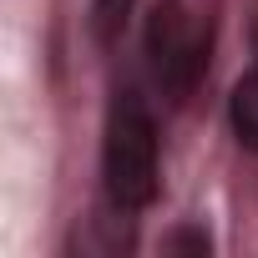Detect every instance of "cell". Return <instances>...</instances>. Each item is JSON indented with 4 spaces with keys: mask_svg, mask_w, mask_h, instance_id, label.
Listing matches in <instances>:
<instances>
[{
    "mask_svg": "<svg viewBox=\"0 0 258 258\" xmlns=\"http://www.w3.org/2000/svg\"><path fill=\"white\" fill-rule=\"evenodd\" d=\"M132 6H137V0H91V31H96V41H116L126 31V21H132Z\"/></svg>",
    "mask_w": 258,
    "mask_h": 258,
    "instance_id": "cell-4",
    "label": "cell"
},
{
    "mask_svg": "<svg viewBox=\"0 0 258 258\" xmlns=\"http://www.w3.org/2000/svg\"><path fill=\"white\" fill-rule=\"evenodd\" d=\"M101 182L106 203L116 213H142L157 187H162V152H157V126L142 96L121 91L106 111V132H101Z\"/></svg>",
    "mask_w": 258,
    "mask_h": 258,
    "instance_id": "cell-2",
    "label": "cell"
},
{
    "mask_svg": "<svg viewBox=\"0 0 258 258\" xmlns=\"http://www.w3.org/2000/svg\"><path fill=\"white\" fill-rule=\"evenodd\" d=\"M228 121H233V137L258 152V26H253V66H248V76L233 86Z\"/></svg>",
    "mask_w": 258,
    "mask_h": 258,
    "instance_id": "cell-3",
    "label": "cell"
},
{
    "mask_svg": "<svg viewBox=\"0 0 258 258\" xmlns=\"http://www.w3.org/2000/svg\"><path fill=\"white\" fill-rule=\"evenodd\" d=\"M223 0H157L147 21V71L167 101H187L218 46Z\"/></svg>",
    "mask_w": 258,
    "mask_h": 258,
    "instance_id": "cell-1",
    "label": "cell"
}]
</instances>
